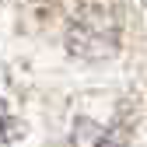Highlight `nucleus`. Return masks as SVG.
I'll use <instances>...</instances> for the list:
<instances>
[{
	"label": "nucleus",
	"mask_w": 147,
	"mask_h": 147,
	"mask_svg": "<svg viewBox=\"0 0 147 147\" xmlns=\"http://www.w3.org/2000/svg\"><path fill=\"white\" fill-rule=\"evenodd\" d=\"M67 49L81 60H105L119 49V14L102 0H77L67 14Z\"/></svg>",
	"instance_id": "nucleus-1"
},
{
	"label": "nucleus",
	"mask_w": 147,
	"mask_h": 147,
	"mask_svg": "<svg viewBox=\"0 0 147 147\" xmlns=\"http://www.w3.org/2000/svg\"><path fill=\"white\" fill-rule=\"evenodd\" d=\"M74 147H126V137L116 126H102L95 119H77L70 130Z\"/></svg>",
	"instance_id": "nucleus-2"
},
{
	"label": "nucleus",
	"mask_w": 147,
	"mask_h": 147,
	"mask_svg": "<svg viewBox=\"0 0 147 147\" xmlns=\"http://www.w3.org/2000/svg\"><path fill=\"white\" fill-rule=\"evenodd\" d=\"M14 133H18V123H14V116L7 112V105L0 102V147H11Z\"/></svg>",
	"instance_id": "nucleus-3"
},
{
	"label": "nucleus",
	"mask_w": 147,
	"mask_h": 147,
	"mask_svg": "<svg viewBox=\"0 0 147 147\" xmlns=\"http://www.w3.org/2000/svg\"><path fill=\"white\" fill-rule=\"evenodd\" d=\"M39 4H63V0H39ZM67 4H77V0H67Z\"/></svg>",
	"instance_id": "nucleus-4"
}]
</instances>
